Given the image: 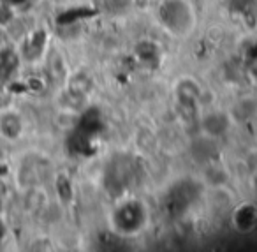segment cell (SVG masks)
<instances>
[{
    "label": "cell",
    "instance_id": "obj_2",
    "mask_svg": "<svg viewBox=\"0 0 257 252\" xmlns=\"http://www.w3.org/2000/svg\"><path fill=\"white\" fill-rule=\"evenodd\" d=\"M161 20L173 36H185L194 25V15L189 4L183 0H169L162 6Z\"/></svg>",
    "mask_w": 257,
    "mask_h": 252
},
{
    "label": "cell",
    "instance_id": "obj_1",
    "mask_svg": "<svg viewBox=\"0 0 257 252\" xmlns=\"http://www.w3.org/2000/svg\"><path fill=\"white\" fill-rule=\"evenodd\" d=\"M111 222L116 233L138 234L147 226L148 210L140 199H127V201H121L111 213Z\"/></svg>",
    "mask_w": 257,
    "mask_h": 252
},
{
    "label": "cell",
    "instance_id": "obj_3",
    "mask_svg": "<svg viewBox=\"0 0 257 252\" xmlns=\"http://www.w3.org/2000/svg\"><path fill=\"white\" fill-rule=\"evenodd\" d=\"M23 132V120L16 111H2L0 113V136L6 139H16Z\"/></svg>",
    "mask_w": 257,
    "mask_h": 252
}]
</instances>
